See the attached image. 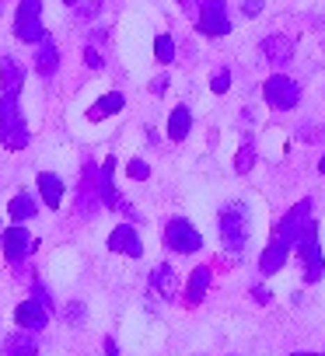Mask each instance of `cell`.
Returning <instances> with one entry per match:
<instances>
[{"instance_id":"cell-26","label":"cell","mask_w":325,"mask_h":356,"mask_svg":"<svg viewBox=\"0 0 325 356\" xmlns=\"http://www.w3.org/2000/svg\"><path fill=\"white\" fill-rule=\"evenodd\" d=\"M322 276H325V255H322V248H318L315 255L304 259V283H318Z\"/></svg>"},{"instance_id":"cell-10","label":"cell","mask_w":325,"mask_h":356,"mask_svg":"<svg viewBox=\"0 0 325 356\" xmlns=\"http://www.w3.org/2000/svg\"><path fill=\"white\" fill-rule=\"evenodd\" d=\"M32 252H35L32 234H29L22 224H11V227L4 231V259H8L15 269H22V262H25Z\"/></svg>"},{"instance_id":"cell-7","label":"cell","mask_w":325,"mask_h":356,"mask_svg":"<svg viewBox=\"0 0 325 356\" xmlns=\"http://www.w3.org/2000/svg\"><path fill=\"white\" fill-rule=\"evenodd\" d=\"M102 207V196H98V168L95 164H84V175H81V186H77V217L91 220Z\"/></svg>"},{"instance_id":"cell-17","label":"cell","mask_w":325,"mask_h":356,"mask_svg":"<svg viewBox=\"0 0 325 356\" xmlns=\"http://www.w3.org/2000/svg\"><path fill=\"white\" fill-rule=\"evenodd\" d=\"M287 259H290V245H283L276 234H273V241L262 248V255H259V273L262 276H273V273H280L283 266H287Z\"/></svg>"},{"instance_id":"cell-27","label":"cell","mask_w":325,"mask_h":356,"mask_svg":"<svg viewBox=\"0 0 325 356\" xmlns=\"http://www.w3.org/2000/svg\"><path fill=\"white\" fill-rule=\"evenodd\" d=\"M126 175L133 178V182H147V178H150V164L140 161V157H133V161L126 164Z\"/></svg>"},{"instance_id":"cell-8","label":"cell","mask_w":325,"mask_h":356,"mask_svg":"<svg viewBox=\"0 0 325 356\" xmlns=\"http://www.w3.org/2000/svg\"><path fill=\"white\" fill-rule=\"evenodd\" d=\"M308 220H311V200H301V203H294V210H287L283 220L276 224V238H280L283 245H290V252H294V245H297V238H301V231H304Z\"/></svg>"},{"instance_id":"cell-25","label":"cell","mask_w":325,"mask_h":356,"mask_svg":"<svg viewBox=\"0 0 325 356\" xmlns=\"http://www.w3.org/2000/svg\"><path fill=\"white\" fill-rule=\"evenodd\" d=\"M154 56H157V63H175V39L168 35V32H161L157 39H154Z\"/></svg>"},{"instance_id":"cell-30","label":"cell","mask_w":325,"mask_h":356,"mask_svg":"<svg viewBox=\"0 0 325 356\" xmlns=\"http://www.w3.org/2000/svg\"><path fill=\"white\" fill-rule=\"evenodd\" d=\"M32 300H39V304L53 314V297H49V290H46L42 283H32Z\"/></svg>"},{"instance_id":"cell-31","label":"cell","mask_w":325,"mask_h":356,"mask_svg":"<svg viewBox=\"0 0 325 356\" xmlns=\"http://www.w3.org/2000/svg\"><path fill=\"white\" fill-rule=\"evenodd\" d=\"M67 321L70 325H84V304L81 300H70L67 304Z\"/></svg>"},{"instance_id":"cell-11","label":"cell","mask_w":325,"mask_h":356,"mask_svg":"<svg viewBox=\"0 0 325 356\" xmlns=\"http://www.w3.org/2000/svg\"><path fill=\"white\" fill-rule=\"evenodd\" d=\"M109 252L126 255V259H143V241H140V231H136L133 224H119V227L109 234Z\"/></svg>"},{"instance_id":"cell-22","label":"cell","mask_w":325,"mask_h":356,"mask_svg":"<svg viewBox=\"0 0 325 356\" xmlns=\"http://www.w3.org/2000/svg\"><path fill=\"white\" fill-rule=\"evenodd\" d=\"M126 108V95L122 91H109V95H102L91 108H88V119H105V115H116V112H122Z\"/></svg>"},{"instance_id":"cell-18","label":"cell","mask_w":325,"mask_h":356,"mask_svg":"<svg viewBox=\"0 0 325 356\" xmlns=\"http://www.w3.org/2000/svg\"><path fill=\"white\" fill-rule=\"evenodd\" d=\"M35 74L39 77H53L56 70H60V49H56V42H53V35H46L39 46H35Z\"/></svg>"},{"instance_id":"cell-37","label":"cell","mask_w":325,"mask_h":356,"mask_svg":"<svg viewBox=\"0 0 325 356\" xmlns=\"http://www.w3.org/2000/svg\"><path fill=\"white\" fill-rule=\"evenodd\" d=\"M318 171H322V175H325V154H322V161H318Z\"/></svg>"},{"instance_id":"cell-5","label":"cell","mask_w":325,"mask_h":356,"mask_svg":"<svg viewBox=\"0 0 325 356\" xmlns=\"http://www.w3.org/2000/svg\"><path fill=\"white\" fill-rule=\"evenodd\" d=\"M262 98H266L269 108L290 112V108L301 105V84H297L294 77H287V74H273V77H266V84H262Z\"/></svg>"},{"instance_id":"cell-12","label":"cell","mask_w":325,"mask_h":356,"mask_svg":"<svg viewBox=\"0 0 325 356\" xmlns=\"http://www.w3.org/2000/svg\"><path fill=\"white\" fill-rule=\"evenodd\" d=\"M15 325H18L22 332H32V335H35V332H42V328L49 325V311H46L39 300L29 297V300H22V304L15 307Z\"/></svg>"},{"instance_id":"cell-36","label":"cell","mask_w":325,"mask_h":356,"mask_svg":"<svg viewBox=\"0 0 325 356\" xmlns=\"http://www.w3.org/2000/svg\"><path fill=\"white\" fill-rule=\"evenodd\" d=\"M105 356H119V346H116V339H112V335L105 339Z\"/></svg>"},{"instance_id":"cell-28","label":"cell","mask_w":325,"mask_h":356,"mask_svg":"<svg viewBox=\"0 0 325 356\" xmlns=\"http://www.w3.org/2000/svg\"><path fill=\"white\" fill-rule=\"evenodd\" d=\"M210 91H214V95H228V91H231V70H217V74L210 77Z\"/></svg>"},{"instance_id":"cell-16","label":"cell","mask_w":325,"mask_h":356,"mask_svg":"<svg viewBox=\"0 0 325 356\" xmlns=\"http://www.w3.org/2000/svg\"><path fill=\"white\" fill-rule=\"evenodd\" d=\"M35 186H39V196L49 210H60L63 207V196H67V186H63V178L53 175V171H39L35 178Z\"/></svg>"},{"instance_id":"cell-2","label":"cell","mask_w":325,"mask_h":356,"mask_svg":"<svg viewBox=\"0 0 325 356\" xmlns=\"http://www.w3.org/2000/svg\"><path fill=\"white\" fill-rule=\"evenodd\" d=\"M29 136H32V133H29L22 102L0 95V143H4L8 150H25V147H29Z\"/></svg>"},{"instance_id":"cell-9","label":"cell","mask_w":325,"mask_h":356,"mask_svg":"<svg viewBox=\"0 0 325 356\" xmlns=\"http://www.w3.org/2000/svg\"><path fill=\"white\" fill-rule=\"evenodd\" d=\"M294 49H297V39L287 35V32H269L262 42H259V53L266 56V63L273 67H287L294 60Z\"/></svg>"},{"instance_id":"cell-4","label":"cell","mask_w":325,"mask_h":356,"mask_svg":"<svg viewBox=\"0 0 325 356\" xmlns=\"http://www.w3.org/2000/svg\"><path fill=\"white\" fill-rule=\"evenodd\" d=\"M196 32L207 35V39H224L231 35V15H228V4L224 0H203L196 18H193Z\"/></svg>"},{"instance_id":"cell-15","label":"cell","mask_w":325,"mask_h":356,"mask_svg":"<svg viewBox=\"0 0 325 356\" xmlns=\"http://www.w3.org/2000/svg\"><path fill=\"white\" fill-rule=\"evenodd\" d=\"M22 84H25V67L15 56H4V60H0V95L18 98L22 95Z\"/></svg>"},{"instance_id":"cell-23","label":"cell","mask_w":325,"mask_h":356,"mask_svg":"<svg viewBox=\"0 0 325 356\" xmlns=\"http://www.w3.org/2000/svg\"><path fill=\"white\" fill-rule=\"evenodd\" d=\"M8 213H11L15 224H25V220H32L39 213V203H35L32 193H15V200L8 203Z\"/></svg>"},{"instance_id":"cell-34","label":"cell","mask_w":325,"mask_h":356,"mask_svg":"<svg viewBox=\"0 0 325 356\" xmlns=\"http://www.w3.org/2000/svg\"><path fill=\"white\" fill-rule=\"evenodd\" d=\"M165 91H168V77H165V74L150 81V95H165Z\"/></svg>"},{"instance_id":"cell-29","label":"cell","mask_w":325,"mask_h":356,"mask_svg":"<svg viewBox=\"0 0 325 356\" xmlns=\"http://www.w3.org/2000/svg\"><path fill=\"white\" fill-rule=\"evenodd\" d=\"M84 67L88 70H105V56L95 46H84Z\"/></svg>"},{"instance_id":"cell-35","label":"cell","mask_w":325,"mask_h":356,"mask_svg":"<svg viewBox=\"0 0 325 356\" xmlns=\"http://www.w3.org/2000/svg\"><path fill=\"white\" fill-rule=\"evenodd\" d=\"M252 297H255V304H269V300H273V293H269L266 286H255V290H252Z\"/></svg>"},{"instance_id":"cell-33","label":"cell","mask_w":325,"mask_h":356,"mask_svg":"<svg viewBox=\"0 0 325 356\" xmlns=\"http://www.w3.org/2000/svg\"><path fill=\"white\" fill-rule=\"evenodd\" d=\"M262 4H266V0H241V11H245V18H255V15L262 11Z\"/></svg>"},{"instance_id":"cell-21","label":"cell","mask_w":325,"mask_h":356,"mask_svg":"<svg viewBox=\"0 0 325 356\" xmlns=\"http://www.w3.org/2000/svg\"><path fill=\"white\" fill-rule=\"evenodd\" d=\"M189 133H193V112L186 105H175L172 115H168V140L172 143H182Z\"/></svg>"},{"instance_id":"cell-32","label":"cell","mask_w":325,"mask_h":356,"mask_svg":"<svg viewBox=\"0 0 325 356\" xmlns=\"http://www.w3.org/2000/svg\"><path fill=\"white\" fill-rule=\"evenodd\" d=\"M98 15H102V0H88V4H81V11H77V18H81V22L98 18Z\"/></svg>"},{"instance_id":"cell-14","label":"cell","mask_w":325,"mask_h":356,"mask_svg":"<svg viewBox=\"0 0 325 356\" xmlns=\"http://www.w3.org/2000/svg\"><path fill=\"white\" fill-rule=\"evenodd\" d=\"M147 283H150V290H154L161 300H179V293H182V290H179V276H175L172 266H165V262L150 269V280H147Z\"/></svg>"},{"instance_id":"cell-19","label":"cell","mask_w":325,"mask_h":356,"mask_svg":"<svg viewBox=\"0 0 325 356\" xmlns=\"http://www.w3.org/2000/svg\"><path fill=\"white\" fill-rule=\"evenodd\" d=\"M4 356H39V339L32 335V332H11L8 339H4Z\"/></svg>"},{"instance_id":"cell-13","label":"cell","mask_w":325,"mask_h":356,"mask_svg":"<svg viewBox=\"0 0 325 356\" xmlns=\"http://www.w3.org/2000/svg\"><path fill=\"white\" fill-rule=\"evenodd\" d=\"M112 175H116V157H105L102 168H98V196H102V207L122 210L126 200L119 196V189H116V182H112Z\"/></svg>"},{"instance_id":"cell-20","label":"cell","mask_w":325,"mask_h":356,"mask_svg":"<svg viewBox=\"0 0 325 356\" xmlns=\"http://www.w3.org/2000/svg\"><path fill=\"white\" fill-rule=\"evenodd\" d=\"M207 290H210V269L207 266H196L193 273H189V283H186V304L189 307H196V304H203V297H207Z\"/></svg>"},{"instance_id":"cell-6","label":"cell","mask_w":325,"mask_h":356,"mask_svg":"<svg viewBox=\"0 0 325 356\" xmlns=\"http://www.w3.org/2000/svg\"><path fill=\"white\" fill-rule=\"evenodd\" d=\"M165 245H168L175 255H196V252L203 248V234H200L189 220L175 217V220L165 224Z\"/></svg>"},{"instance_id":"cell-24","label":"cell","mask_w":325,"mask_h":356,"mask_svg":"<svg viewBox=\"0 0 325 356\" xmlns=\"http://www.w3.org/2000/svg\"><path fill=\"white\" fill-rule=\"evenodd\" d=\"M255 168V140H241L238 154H235V171L238 175H248Z\"/></svg>"},{"instance_id":"cell-3","label":"cell","mask_w":325,"mask_h":356,"mask_svg":"<svg viewBox=\"0 0 325 356\" xmlns=\"http://www.w3.org/2000/svg\"><path fill=\"white\" fill-rule=\"evenodd\" d=\"M46 25H42V0H22L15 11V39L25 46H39L46 39Z\"/></svg>"},{"instance_id":"cell-1","label":"cell","mask_w":325,"mask_h":356,"mask_svg":"<svg viewBox=\"0 0 325 356\" xmlns=\"http://www.w3.org/2000/svg\"><path fill=\"white\" fill-rule=\"evenodd\" d=\"M252 238V213L245 203H228L221 210V241L231 255H241Z\"/></svg>"},{"instance_id":"cell-38","label":"cell","mask_w":325,"mask_h":356,"mask_svg":"<svg viewBox=\"0 0 325 356\" xmlns=\"http://www.w3.org/2000/svg\"><path fill=\"white\" fill-rule=\"evenodd\" d=\"M63 4H67V8H74V4H81V0H63Z\"/></svg>"}]
</instances>
